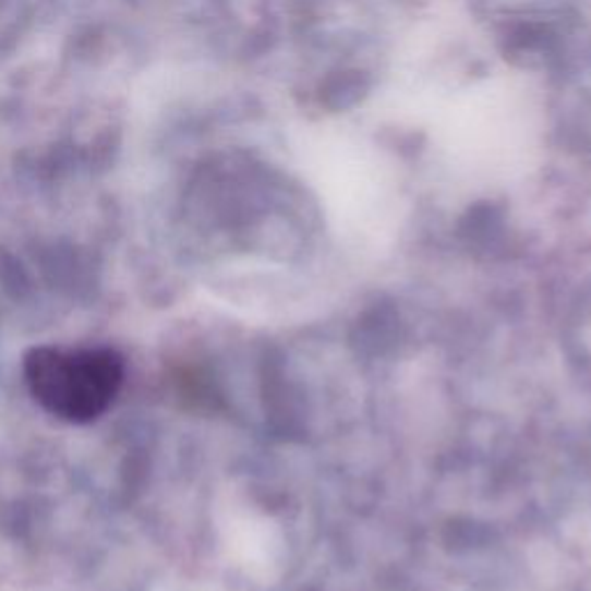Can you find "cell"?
<instances>
[{
    "label": "cell",
    "instance_id": "1",
    "mask_svg": "<svg viewBox=\"0 0 591 591\" xmlns=\"http://www.w3.org/2000/svg\"><path fill=\"white\" fill-rule=\"evenodd\" d=\"M24 377L35 402L68 423H93L113 405L123 386L125 361L113 349L35 347L24 359Z\"/></svg>",
    "mask_w": 591,
    "mask_h": 591
},
{
    "label": "cell",
    "instance_id": "2",
    "mask_svg": "<svg viewBox=\"0 0 591 591\" xmlns=\"http://www.w3.org/2000/svg\"><path fill=\"white\" fill-rule=\"evenodd\" d=\"M365 91H367L365 76H361L359 72H340L326 82L322 100L330 109H349L361 100Z\"/></svg>",
    "mask_w": 591,
    "mask_h": 591
}]
</instances>
